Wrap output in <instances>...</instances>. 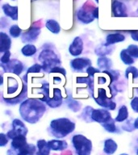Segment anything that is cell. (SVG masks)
<instances>
[{
  "instance_id": "1",
  "label": "cell",
  "mask_w": 138,
  "mask_h": 155,
  "mask_svg": "<svg viewBox=\"0 0 138 155\" xmlns=\"http://www.w3.org/2000/svg\"><path fill=\"white\" fill-rule=\"evenodd\" d=\"M46 105L40 99H28L22 102L19 114L28 123H37L46 111Z\"/></svg>"
},
{
  "instance_id": "2",
  "label": "cell",
  "mask_w": 138,
  "mask_h": 155,
  "mask_svg": "<svg viewBox=\"0 0 138 155\" xmlns=\"http://www.w3.org/2000/svg\"><path fill=\"white\" fill-rule=\"evenodd\" d=\"M75 124L68 118H58L51 121L49 131L52 135L58 138H62L73 133Z\"/></svg>"
},
{
  "instance_id": "3",
  "label": "cell",
  "mask_w": 138,
  "mask_h": 155,
  "mask_svg": "<svg viewBox=\"0 0 138 155\" xmlns=\"http://www.w3.org/2000/svg\"><path fill=\"white\" fill-rule=\"evenodd\" d=\"M38 59L41 62L42 70L44 72L49 73L53 68L61 65V61L58 58V56L50 49H44L40 53Z\"/></svg>"
},
{
  "instance_id": "4",
  "label": "cell",
  "mask_w": 138,
  "mask_h": 155,
  "mask_svg": "<svg viewBox=\"0 0 138 155\" xmlns=\"http://www.w3.org/2000/svg\"><path fill=\"white\" fill-rule=\"evenodd\" d=\"M73 145L77 155H90L92 150V143L85 136L74 135L72 138Z\"/></svg>"
},
{
  "instance_id": "5",
  "label": "cell",
  "mask_w": 138,
  "mask_h": 155,
  "mask_svg": "<svg viewBox=\"0 0 138 155\" xmlns=\"http://www.w3.org/2000/svg\"><path fill=\"white\" fill-rule=\"evenodd\" d=\"M89 4V2H86L83 7H81L77 12V17L78 20L85 24H90L94 19L93 16V10L95 7Z\"/></svg>"
},
{
  "instance_id": "6",
  "label": "cell",
  "mask_w": 138,
  "mask_h": 155,
  "mask_svg": "<svg viewBox=\"0 0 138 155\" xmlns=\"http://www.w3.org/2000/svg\"><path fill=\"white\" fill-rule=\"evenodd\" d=\"M12 129L7 133V137L10 139H13L16 136L19 135L26 136L28 132L26 126L24 125V124L19 119H15L14 120L12 121Z\"/></svg>"
},
{
  "instance_id": "7",
  "label": "cell",
  "mask_w": 138,
  "mask_h": 155,
  "mask_svg": "<svg viewBox=\"0 0 138 155\" xmlns=\"http://www.w3.org/2000/svg\"><path fill=\"white\" fill-rule=\"evenodd\" d=\"M94 100L97 104L103 107L107 108L109 110H115L116 104L111 100L109 97L107 96V92L104 89H99L98 97H94Z\"/></svg>"
},
{
  "instance_id": "8",
  "label": "cell",
  "mask_w": 138,
  "mask_h": 155,
  "mask_svg": "<svg viewBox=\"0 0 138 155\" xmlns=\"http://www.w3.org/2000/svg\"><path fill=\"white\" fill-rule=\"evenodd\" d=\"M40 99L41 101H43L44 104H47L48 107H50L52 108H56L61 105L63 97L61 90L56 88L53 90V95L52 98L47 97V98H41Z\"/></svg>"
},
{
  "instance_id": "9",
  "label": "cell",
  "mask_w": 138,
  "mask_h": 155,
  "mask_svg": "<svg viewBox=\"0 0 138 155\" xmlns=\"http://www.w3.org/2000/svg\"><path fill=\"white\" fill-rule=\"evenodd\" d=\"M1 67L4 70L5 72H10L12 74H16L17 76H19L22 72L24 71V66L23 63L20 61H18L16 59L10 60V61L5 65H1Z\"/></svg>"
},
{
  "instance_id": "10",
  "label": "cell",
  "mask_w": 138,
  "mask_h": 155,
  "mask_svg": "<svg viewBox=\"0 0 138 155\" xmlns=\"http://www.w3.org/2000/svg\"><path fill=\"white\" fill-rule=\"evenodd\" d=\"M90 118L98 123L104 124L111 120V114L106 109H92Z\"/></svg>"
},
{
  "instance_id": "11",
  "label": "cell",
  "mask_w": 138,
  "mask_h": 155,
  "mask_svg": "<svg viewBox=\"0 0 138 155\" xmlns=\"http://www.w3.org/2000/svg\"><path fill=\"white\" fill-rule=\"evenodd\" d=\"M91 65V61L86 58H77L70 61V66L76 72H82L85 68Z\"/></svg>"
},
{
  "instance_id": "12",
  "label": "cell",
  "mask_w": 138,
  "mask_h": 155,
  "mask_svg": "<svg viewBox=\"0 0 138 155\" xmlns=\"http://www.w3.org/2000/svg\"><path fill=\"white\" fill-rule=\"evenodd\" d=\"M40 34H41V28L32 27L28 31L22 34V41L24 43H30L32 41H36Z\"/></svg>"
},
{
  "instance_id": "13",
  "label": "cell",
  "mask_w": 138,
  "mask_h": 155,
  "mask_svg": "<svg viewBox=\"0 0 138 155\" xmlns=\"http://www.w3.org/2000/svg\"><path fill=\"white\" fill-rule=\"evenodd\" d=\"M83 50V41L81 37L77 36L74 39V41L69 47V52L74 57H77L82 53Z\"/></svg>"
},
{
  "instance_id": "14",
  "label": "cell",
  "mask_w": 138,
  "mask_h": 155,
  "mask_svg": "<svg viewBox=\"0 0 138 155\" xmlns=\"http://www.w3.org/2000/svg\"><path fill=\"white\" fill-rule=\"evenodd\" d=\"M126 6L123 2L118 0H114L112 2V13L114 16L124 17L127 16L126 14Z\"/></svg>"
},
{
  "instance_id": "15",
  "label": "cell",
  "mask_w": 138,
  "mask_h": 155,
  "mask_svg": "<svg viewBox=\"0 0 138 155\" xmlns=\"http://www.w3.org/2000/svg\"><path fill=\"white\" fill-rule=\"evenodd\" d=\"M12 47V40L5 32L0 31V53L8 51Z\"/></svg>"
},
{
  "instance_id": "16",
  "label": "cell",
  "mask_w": 138,
  "mask_h": 155,
  "mask_svg": "<svg viewBox=\"0 0 138 155\" xmlns=\"http://www.w3.org/2000/svg\"><path fill=\"white\" fill-rule=\"evenodd\" d=\"M2 11L7 16L10 17L12 20L18 19V7L11 6L9 3H5L2 5Z\"/></svg>"
},
{
  "instance_id": "17",
  "label": "cell",
  "mask_w": 138,
  "mask_h": 155,
  "mask_svg": "<svg viewBox=\"0 0 138 155\" xmlns=\"http://www.w3.org/2000/svg\"><path fill=\"white\" fill-rule=\"evenodd\" d=\"M12 150H19L24 147L28 144L27 143L26 136L24 135H19L16 136L15 137L12 139Z\"/></svg>"
},
{
  "instance_id": "18",
  "label": "cell",
  "mask_w": 138,
  "mask_h": 155,
  "mask_svg": "<svg viewBox=\"0 0 138 155\" xmlns=\"http://www.w3.org/2000/svg\"><path fill=\"white\" fill-rule=\"evenodd\" d=\"M125 40V36L121 33H111L107 36L106 43L104 45L110 46L115 43L122 42Z\"/></svg>"
},
{
  "instance_id": "19",
  "label": "cell",
  "mask_w": 138,
  "mask_h": 155,
  "mask_svg": "<svg viewBox=\"0 0 138 155\" xmlns=\"http://www.w3.org/2000/svg\"><path fill=\"white\" fill-rule=\"evenodd\" d=\"M48 145L50 150H64L67 149L68 145L65 140H52L48 141Z\"/></svg>"
},
{
  "instance_id": "20",
  "label": "cell",
  "mask_w": 138,
  "mask_h": 155,
  "mask_svg": "<svg viewBox=\"0 0 138 155\" xmlns=\"http://www.w3.org/2000/svg\"><path fill=\"white\" fill-rule=\"evenodd\" d=\"M117 147H118V145L115 140H113L112 139H107L105 140V143H104V151L107 155H111L116 152Z\"/></svg>"
},
{
  "instance_id": "21",
  "label": "cell",
  "mask_w": 138,
  "mask_h": 155,
  "mask_svg": "<svg viewBox=\"0 0 138 155\" xmlns=\"http://www.w3.org/2000/svg\"><path fill=\"white\" fill-rule=\"evenodd\" d=\"M27 96V86L25 84H23V90L21 93L15 98H4L5 102H7L10 104H19V102H21L23 99Z\"/></svg>"
},
{
  "instance_id": "22",
  "label": "cell",
  "mask_w": 138,
  "mask_h": 155,
  "mask_svg": "<svg viewBox=\"0 0 138 155\" xmlns=\"http://www.w3.org/2000/svg\"><path fill=\"white\" fill-rule=\"evenodd\" d=\"M45 27L53 34H58L61 31L60 24L58 21H56L55 19L47 20L45 23Z\"/></svg>"
},
{
  "instance_id": "23",
  "label": "cell",
  "mask_w": 138,
  "mask_h": 155,
  "mask_svg": "<svg viewBox=\"0 0 138 155\" xmlns=\"http://www.w3.org/2000/svg\"><path fill=\"white\" fill-rule=\"evenodd\" d=\"M37 147H38L39 155H49L50 149L48 147V142L44 140H39L37 141Z\"/></svg>"
},
{
  "instance_id": "24",
  "label": "cell",
  "mask_w": 138,
  "mask_h": 155,
  "mask_svg": "<svg viewBox=\"0 0 138 155\" xmlns=\"http://www.w3.org/2000/svg\"><path fill=\"white\" fill-rule=\"evenodd\" d=\"M21 53L24 57H31L36 53V46L32 44H27L22 48Z\"/></svg>"
},
{
  "instance_id": "25",
  "label": "cell",
  "mask_w": 138,
  "mask_h": 155,
  "mask_svg": "<svg viewBox=\"0 0 138 155\" xmlns=\"http://www.w3.org/2000/svg\"><path fill=\"white\" fill-rule=\"evenodd\" d=\"M16 155H31L36 152V146L32 144H27L24 147L18 150Z\"/></svg>"
},
{
  "instance_id": "26",
  "label": "cell",
  "mask_w": 138,
  "mask_h": 155,
  "mask_svg": "<svg viewBox=\"0 0 138 155\" xmlns=\"http://www.w3.org/2000/svg\"><path fill=\"white\" fill-rule=\"evenodd\" d=\"M128 107L125 105H123V106L120 107V108L119 109V112L117 116H116V121H117V122H123V121H124L125 120L128 119Z\"/></svg>"
},
{
  "instance_id": "27",
  "label": "cell",
  "mask_w": 138,
  "mask_h": 155,
  "mask_svg": "<svg viewBox=\"0 0 138 155\" xmlns=\"http://www.w3.org/2000/svg\"><path fill=\"white\" fill-rule=\"evenodd\" d=\"M97 63H98L99 67H100L101 69H104V70H108L112 65L111 59H109L106 57H99L97 61Z\"/></svg>"
},
{
  "instance_id": "28",
  "label": "cell",
  "mask_w": 138,
  "mask_h": 155,
  "mask_svg": "<svg viewBox=\"0 0 138 155\" xmlns=\"http://www.w3.org/2000/svg\"><path fill=\"white\" fill-rule=\"evenodd\" d=\"M120 58L121 60H122V61H123L124 64H126V65H133V63H134L133 58L128 54L126 49H123V50L121 51L120 55Z\"/></svg>"
},
{
  "instance_id": "29",
  "label": "cell",
  "mask_w": 138,
  "mask_h": 155,
  "mask_svg": "<svg viewBox=\"0 0 138 155\" xmlns=\"http://www.w3.org/2000/svg\"><path fill=\"white\" fill-rule=\"evenodd\" d=\"M9 33L10 36L13 37V38H18V37L21 36L22 29L17 24H15V25L11 26L9 29Z\"/></svg>"
},
{
  "instance_id": "30",
  "label": "cell",
  "mask_w": 138,
  "mask_h": 155,
  "mask_svg": "<svg viewBox=\"0 0 138 155\" xmlns=\"http://www.w3.org/2000/svg\"><path fill=\"white\" fill-rule=\"evenodd\" d=\"M102 125L104 126V128L106 129L109 133H115L116 131V127L115 124V120L111 118L108 121H107L105 123L102 124Z\"/></svg>"
},
{
  "instance_id": "31",
  "label": "cell",
  "mask_w": 138,
  "mask_h": 155,
  "mask_svg": "<svg viewBox=\"0 0 138 155\" xmlns=\"http://www.w3.org/2000/svg\"><path fill=\"white\" fill-rule=\"evenodd\" d=\"M41 70H42V66H41V64H34L32 66H31L30 68H28V71H27L26 74L24 75V80H26L27 82V77H28V74H30V73H33V74H35V73H40L41 72Z\"/></svg>"
},
{
  "instance_id": "32",
  "label": "cell",
  "mask_w": 138,
  "mask_h": 155,
  "mask_svg": "<svg viewBox=\"0 0 138 155\" xmlns=\"http://www.w3.org/2000/svg\"><path fill=\"white\" fill-rule=\"evenodd\" d=\"M127 52L132 58H138V46L136 45H130L127 48Z\"/></svg>"
},
{
  "instance_id": "33",
  "label": "cell",
  "mask_w": 138,
  "mask_h": 155,
  "mask_svg": "<svg viewBox=\"0 0 138 155\" xmlns=\"http://www.w3.org/2000/svg\"><path fill=\"white\" fill-rule=\"evenodd\" d=\"M8 84H7V93L8 94H12V93H15L16 92V91L19 88V84H18V82L17 80L14 79V83H11L10 81H8Z\"/></svg>"
},
{
  "instance_id": "34",
  "label": "cell",
  "mask_w": 138,
  "mask_h": 155,
  "mask_svg": "<svg viewBox=\"0 0 138 155\" xmlns=\"http://www.w3.org/2000/svg\"><path fill=\"white\" fill-rule=\"evenodd\" d=\"M129 74H132L133 78L135 79V78L138 77V70L136 67H134V66H129L125 71V77L127 78H128Z\"/></svg>"
},
{
  "instance_id": "35",
  "label": "cell",
  "mask_w": 138,
  "mask_h": 155,
  "mask_svg": "<svg viewBox=\"0 0 138 155\" xmlns=\"http://www.w3.org/2000/svg\"><path fill=\"white\" fill-rule=\"evenodd\" d=\"M107 47L108 46H106V45H104L102 46V47H100L99 48H97L96 50V54L97 55L100 56V57H104V56H106L107 54H109L110 53V49H108L107 48Z\"/></svg>"
},
{
  "instance_id": "36",
  "label": "cell",
  "mask_w": 138,
  "mask_h": 155,
  "mask_svg": "<svg viewBox=\"0 0 138 155\" xmlns=\"http://www.w3.org/2000/svg\"><path fill=\"white\" fill-rule=\"evenodd\" d=\"M10 58H11V53L10 51H6L5 53H3V55L0 58V65H5L10 61Z\"/></svg>"
},
{
  "instance_id": "37",
  "label": "cell",
  "mask_w": 138,
  "mask_h": 155,
  "mask_svg": "<svg viewBox=\"0 0 138 155\" xmlns=\"http://www.w3.org/2000/svg\"><path fill=\"white\" fill-rule=\"evenodd\" d=\"M8 143V137L4 133H0V147L5 146Z\"/></svg>"
},
{
  "instance_id": "38",
  "label": "cell",
  "mask_w": 138,
  "mask_h": 155,
  "mask_svg": "<svg viewBox=\"0 0 138 155\" xmlns=\"http://www.w3.org/2000/svg\"><path fill=\"white\" fill-rule=\"evenodd\" d=\"M86 71H87V73L88 74V75H89V76H90V77H94L95 74L100 72V71H99V70H97V69H95V68L92 67L91 65H90V66H89V67H87V69Z\"/></svg>"
},
{
  "instance_id": "39",
  "label": "cell",
  "mask_w": 138,
  "mask_h": 155,
  "mask_svg": "<svg viewBox=\"0 0 138 155\" xmlns=\"http://www.w3.org/2000/svg\"><path fill=\"white\" fill-rule=\"evenodd\" d=\"M49 73H60L63 76H65L66 75V71H65V69H63L61 67H59V66H56V67L53 68L52 70H50Z\"/></svg>"
},
{
  "instance_id": "40",
  "label": "cell",
  "mask_w": 138,
  "mask_h": 155,
  "mask_svg": "<svg viewBox=\"0 0 138 155\" xmlns=\"http://www.w3.org/2000/svg\"><path fill=\"white\" fill-rule=\"evenodd\" d=\"M131 107L135 112L138 113V97H135L134 99L131 101Z\"/></svg>"
},
{
  "instance_id": "41",
  "label": "cell",
  "mask_w": 138,
  "mask_h": 155,
  "mask_svg": "<svg viewBox=\"0 0 138 155\" xmlns=\"http://www.w3.org/2000/svg\"><path fill=\"white\" fill-rule=\"evenodd\" d=\"M131 36L133 41H138V31H133L131 32Z\"/></svg>"
},
{
  "instance_id": "42",
  "label": "cell",
  "mask_w": 138,
  "mask_h": 155,
  "mask_svg": "<svg viewBox=\"0 0 138 155\" xmlns=\"http://www.w3.org/2000/svg\"><path fill=\"white\" fill-rule=\"evenodd\" d=\"M93 16L94 19H98L99 18V7H95L94 9L93 10Z\"/></svg>"
},
{
  "instance_id": "43",
  "label": "cell",
  "mask_w": 138,
  "mask_h": 155,
  "mask_svg": "<svg viewBox=\"0 0 138 155\" xmlns=\"http://www.w3.org/2000/svg\"><path fill=\"white\" fill-rule=\"evenodd\" d=\"M107 82V79L104 77H99V84H104Z\"/></svg>"
},
{
  "instance_id": "44",
  "label": "cell",
  "mask_w": 138,
  "mask_h": 155,
  "mask_svg": "<svg viewBox=\"0 0 138 155\" xmlns=\"http://www.w3.org/2000/svg\"><path fill=\"white\" fill-rule=\"evenodd\" d=\"M134 128H137L138 129V117L136 119L135 121H134Z\"/></svg>"
},
{
  "instance_id": "45",
  "label": "cell",
  "mask_w": 138,
  "mask_h": 155,
  "mask_svg": "<svg viewBox=\"0 0 138 155\" xmlns=\"http://www.w3.org/2000/svg\"><path fill=\"white\" fill-rule=\"evenodd\" d=\"M3 84V77L2 75H0V86Z\"/></svg>"
},
{
  "instance_id": "46",
  "label": "cell",
  "mask_w": 138,
  "mask_h": 155,
  "mask_svg": "<svg viewBox=\"0 0 138 155\" xmlns=\"http://www.w3.org/2000/svg\"><path fill=\"white\" fill-rule=\"evenodd\" d=\"M94 1H95L96 2H99V0H94Z\"/></svg>"
},
{
  "instance_id": "47",
  "label": "cell",
  "mask_w": 138,
  "mask_h": 155,
  "mask_svg": "<svg viewBox=\"0 0 138 155\" xmlns=\"http://www.w3.org/2000/svg\"><path fill=\"white\" fill-rule=\"evenodd\" d=\"M120 155H128V154H125V153H123V154H120Z\"/></svg>"
},
{
  "instance_id": "48",
  "label": "cell",
  "mask_w": 138,
  "mask_h": 155,
  "mask_svg": "<svg viewBox=\"0 0 138 155\" xmlns=\"http://www.w3.org/2000/svg\"><path fill=\"white\" fill-rule=\"evenodd\" d=\"M136 153H137V155H138V150H137V151H136Z\"/></svg>"
},
{
  "instance_id": "49",
  "label": "cell",
  "mask_w": 138,
  "mask_h": 155,
  "mask_svg": "<svg viewBox=\"0 0 138 155\" xmlns=\"http://www.w3.org/2000/svg\"><path fill=\"white\" fill-rule=\"evenodd\" d=\"M12 1H15V0H12Z\"/></svg>"
},
{
  "instance_id": "50",
  "label": "cell",
  "mask_w": 138,
  "mask_h": 155,
  "mask_svg": "<svg viewBox=\"0 0 138 155\" xmlns=\"http://www.w3.org/2000/svg\"><path fill=\"white\" fill-rule=\"evenodd\" d=\"M31 155H32V154H31ZM37 155H39V154H37Z\"/></svg>"
}]
</instances>
